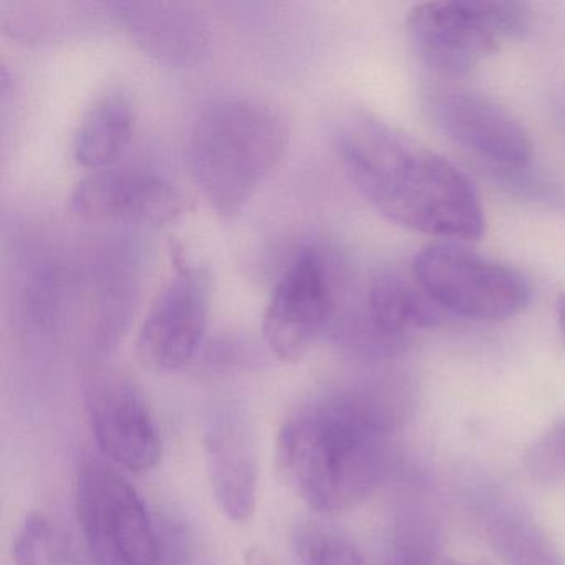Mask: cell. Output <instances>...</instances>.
I'll return each mask as SVG.
<instances>
[{"instance_id":"9c48e42d","label":"cell","mask_w":565,"mask_h":565,"mask_svg":"<svg viewBox=\"0 0 565 565\" xmlns=\"http://www.w3.org/2000/svg\"><path fill=\"white\" fill-rule=\"evenodd\" d=\"M173 269L154 296L137 339L143 362L167 372L181 369L196 355L211 302L210 274L204 267L177 254Z\"/></svg>"},{"instance_id":"4fadbf2b","label":"cell","mask_w":565,"mask_h":565,"mask_svg":"<svg viewBox=\"0 0 565 565\" xmlns=\"http://www.w3.org/2000/svg\"><path fill=\"white\" fill-rule=\"evenodd\" d=\"M433 124L482 160L519 170L532 160L527 131L504 108L478 94L445 92L429 102Z\"/></svg>"},{"instance_id":"52a82bcc","label":"cell","mask_w":565,"mask_h":565,"mask_svg":"<svg viewBox=\"0 0 565 565\" xmlns=\"http://www.w3.org/2000/svg\"><path fill=\"white\" fill-rule=\"evenodd\" d=\"M84 398L95 441L111 465L135 475L157 468L163 441L143 395L127 375L105 366L90 370Z\"/></svg>"},{"instance_id":"8fae6325","label":"cell","mask_w":565,"mask_h":565,"mask_svg":"<svg viewBox=\"0 0 565 565\" xmlns=\"http://www.w3.org/2000/svg\"><path fill=\"white\" fill-rule=\"evenodd\" d=\"M75 214L90 221L163 226L184 210L180 191L160 174L135 167H110L82 178L71 193Z\"/></svg>"},{"instance_id":"7402d4cb","label":"cell","mask_w":565,"mask_h":565,"mask_svg":"<svg viewBox=\"0 0 565 565\" xmlns=\"http://www.w3.org/2000/svg\"><path fill=\"white\" fill-rule=\"evenodd\" d=\"M557 322L565 339V296L558 297L557 300Z\"/></svg>"},{"instance_id":"277c9868","label":"cell","mask_w":565,"mask_h":565,"mask_svg":"<svg viewBox=\"0 0 565 565\" xmlns=\"http://www.w3.org/2000/svg\"><path fill=\"white\" fill-rule=\"evenodd\" d=\"M75 512L92 565H160L157 521L111 462L85 458L77 469Z\"/></svg>"},{"instance_id":"44dd1931","label":"cell","mask_w":565,"mask_h":565,"mask_svg":"<svg viewBox=\"0 0 565 565\" xmlns=\"http://www.w3.org/2000/svg\"><path fill=\"white\" fill-rule=\"evenodd\" d=\"M531 461L535 475L542 478L565 475V419L552 426L547 435L535 445Z\"/></svg>"},{"instance_id":"7c38bea8","label":"cell","mask_w":565,"mask_h":565,"mask_svg":"<svg viewBox=\"0 0 565 565\" xmlns=\"http://www.w3.org/2000/svg\"><path fill=\"white\" fill-rule=\"evenodd\" d=\"M204 451L217 508L237 524L249 521L259 491V452L249 413L236 405H221L210 412Z\"/></svg>"},{"instance_id":"8992f818","label":"cell","mask_w":565,"mask_h":565,"mask_svg":"<svg viewBox=\"0 0 565 565\" xmlns=\"http://www.w3.org/2000/svg\"><path fill=\"white\" fill-rule=\"evenodd\" d=\"M413 276L443 310L478 322L512 319L531 302V282L521 270L455 243L425 247Z\"/></svg>"},{"instance_id":"2e32d148","label":"cell","mask_w":565,"mask_h":565,"mask_svg":"<svg viewBox=\"0 0 565 565\" xmlns=\"http://www.w3.org/2000/svg\"><path fill=\"white\" fill-rule=\"evenodd\" d=\"M137 111L121 90H108L85 110L74 137V158L81 167L97 171L115 167L130 145Z\"/></svg>"},{"instance_id":"5b68a950","label":"cell","mask_w":565,"mask_h":565,"mask_svg":"<svg viewBox=\"0 0 565 565\" xmlns=\"http://www.w3.org/2000/svg\"><path fill=\"white\" fill-rule=\"evenodd\" d=\"M527 12L518 2L452 0L416 6L408 15L413 47L431 71L465 77L498 51L504 39L518 38Z\"/></svg>"},{"instance_id":"ba28073f","label":"cell","mask_w":565,"mask_h":565,"mask_svg":"<svg viewBox=\"0 0 565 565\" xmlns=\"http://www.w3.org/2000/svg\"><path fill=\"white\" fill-rule=\"evenodd\" d=\"M337 300L326 259L309 247L287 267L264 309L263 335L270 352L294 363L332 326Z\"/></svg>"},{"instance_id":"30bf717a","label":"cell","mask_w":565,"mask_h":565,"mask_svg":"<svg viewBox=\"0 0 565 565\" xmlns=\"http://www.w3.org/2000/svg\"><path fill=\"white\" fill-rule=\"evenodd\" d=\"M443 309L419 286L415 276L379 270L370 279L362 312L339 329L343 345L365 356H390L405 347L415 330L441 326Z\"/></svg>"},{"instance_id":"e0dca14e","label":"cell","mask_w":565,"mask_h":565,"mask_svg":"<svg viewBox=\"0 0 565 565\" xmlns=\"http://www.w3.org/2000/svg\"><path fill=\"white\" fill-rule=\"evenodd\" d=\"M14 565H87L77 545L49 515L29 514L14 542Z\"/></svg>"},{"instance_id":"7a4b0ae2","label":"cell","mask_w":565,"mask_h":565,"mask_svg":"<svg viewBox=\"0 0 565 565\" xmlns=\"http://www.w3.org/2000/svg\"><path fill=\"white\" fill-rule=\"evenodd\" d=\"M333 138L347 177L386 220L443 239L484 233L475 184L441 154L362 110L347 111Z\"/></svg>"},{"instance_id":"d6986e66","label":"cell","mask_w":565,"mask_h":565,"mask_svg":"<svg viewBox=\"0 0 565 565\" xmlns=\"http://www.w3.org/2000/svg\"><path fill=\"white\" fill-rule=\"evenodd\" d=\"M294 554L300 565H366L360 548L345 535L322 525H297Z\"/></svg>"},{"instance_id":"9a60e30c","label":"cell","mask_w":565,"mask_h":565,"mask_svg":"<svg viewBox=\"0 0 565 565\" xmlns=\"http://www.w3.org/2000/svg\"><path fill=\"white\" fill-rule=\"evenodd\" d=\"M486 539L508 565H565L544 529L521 505L495 494L476 499Z\"/></svg>"},{"instance_id":"603a6c76","label":"cell","mask_w":565,"mask_h":565,"mask_svg":"<svg viewBox=\"0 0 565 565\" xmlns=\"http://www.w3.org/2000/svg\"><path fill=\"white\" fill-rule=\"evenodd\" d=\"M449 565H475V564H461V562H451Z\"/></svg>"},{"instance_id":"ffe728a7","label":"cell","mask_w":565,"mask_h":565,"mask_svg":"<svg viewBox=\"0 0 565 565\" xmlns=\"http://www.w3.org/2000/svg\"><path fill=\"white\" fill-rule=\"evenodd\" d=\"M160 565H211L210 555L191 525L177 518L157 522Z\"/></svg>"},{"instance_id":"3957f363","label":"cell","mask_w":565,"mask_h":565,"mask_svg":"<svg viewBox=\"0 0 565 565\" xmlns=\"http://www.w3.org/2000/svg\"><path fill=\"white\" fill-rule=\"evenodd\" d=\"M289 143V121L277 105L250 95H223L198 108L184 161L217 216L233 220L286 157Z\"/></svg>"},{"instance_id":"6da1fadb","label":"cell","mask_w":565,"mask_h":565,"mask_svg":"<svg viewBox=\"0 0 565 565\" xmlns=\"http://www.w3.org/2000/svg\"><path fill=\"white\" fill-rule=\"evenodd\" d=\"M402 385L349 386L309 399L280 426L282 481L320 514L362 504L392 471V435L413 413Z\"/></svg>"},{"instance_id":"5bb4252c","label":"cell","mask_w":565,"mask_h":565,"mask_svg":"<svg viewBox=\"0 0 565 565\" xmlns=\"http://www.w3.org/2000/svg\"><path fill=\"white\" fill-rule=\"evenodd\" d=\"M111 8L138 47L163 64L190 67L200 62L210 47V24L191 6L115 2Z\"/></svg>"},{"instance_id":"ac0fdd59","label":"cell","mask_w":565,"mask_h":565,"mask_svg":"<svg viewBox=\"0 0 565 565\" xmlns=\"http://www.w3.org/2000/svg\"><path fill=\"white\" fill-rule=\"evenodd\" d=\"M439 552L438 522L422 504L403 509L395 522L388 565H435Z\"/></svg>"}]
</instances>
